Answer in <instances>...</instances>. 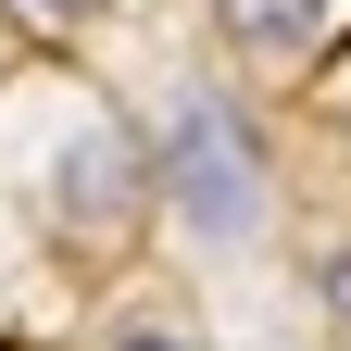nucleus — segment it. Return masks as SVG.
Instances as JSON below:
<instances>
[{
  "label": "nucleus",
  "mask_w": 351,
  "mask_h": 351,
  "mask_svg": "<svg viewBox=\"0 0 351 351\" xmlns=\"http://www.w3.org/2000/svg\"><path fill=\"white\" fill-rule=\"evenodd\" d=\"M163 189L189 201L201 239H251L263 226V138L239 125L226 88H176L163 101Z\"/></svg>",
  "instance_id": "1"
},
{
  "label": "nucleus",
  "mask_w": 351,
  "mask_h": 351,
  "mask_svg": "<svg viewBox=\"0 0 351 351\" xmlns=\"http://www.w3.org/2000/svg\"><path fill=\"white\" fill-rule=\"evenodd\" d=\"M51 213H63V226H125V213H138V151H125V125H101V113H88L75 138H63Z\"/></svg>",
  "instance_id": "2"
},
{
  "label": "nucleus",
  "mask_w": 351,
  "mask_h": 351,
  "mask_svg": "<svg viewBox=\"0 0 351 351\" xmlns=\"http://www.w3.org/2000/svg\"><path fill=\"white\" fill-rule=\"evenodd\" d=\"M213 25H226V51H251V63H301L326 38V0H213Z\"/></svg>",
  "instance_id": "3"
},
{
  "label": "nucleus",
  "mask_w": 351,
  "mask_h": 351,
  "mask_svg": "<svg viewBox=\"0 0 351 351\" xmlns=\"http://www.w3.org/2000/svg\"><path fill=\"white\" fill-rule=\"evenodd\" d=\"M113 351H189V339H163V326H125V339H113Z\"/></svg>",
  "instance_id": "4"
},
{
  "label": "nucleus",
  "mask_w": 351,
  "mask_h": 351,
  "mask_svg": "<svg viewBox=\"0 0 351 351\" xmlns=\"http://www.w3.org/2000/svg\"><path fill=\"white\" fill-rule=\"evenodd\" d=\"M38 13H51V25H75V13H101V0H38Z\"/></svg>",
  "instance_id": "5"
}]
</instances>
